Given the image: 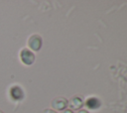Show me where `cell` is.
Instances as JSON below:
<instances>
[{
    "mask_svg": "<svg viewBox=\"0 0 127 113\" xmlns=\"http://www.w3.org/2000/svg\"><path fill=\"white\" fill-rule=\"evenodd\" d=\"M68 101L64 97H56L52 100V108H54L55 111H64L67 107Z\"/></svg>",
    "mask_w": 127,
    "mask_h": 113,
    "instance_id": "obj_4",
    "label": "cell"
},
{
    "mask_svg": "<svg viewBox=\"0 0 127 113\" xmlns=\"http://www.w3.org/2000/svg\"><path fill=\"white\" fill-rule=\"evenodd\" d=\"M42 45H43V40H42V37L40 35L34 34V35L30 36V38L28 39L29 50H31L33 53L40 51L42 48Z\"/></svg>",
    "mask_w": 127,
    "mask_h": 113,
    "instance_id": "obj_2",
    "label": "cell"
},
{
    "mask_svg": "<svg viewBox=\"0 0 127 113\" xmlns=\"http://www.w3.org/2000/svg\"><path fill=\"white\" fill-rule=\"evenodd\" d=\"M43 113H58V112L55 111L54 109H46V110H44Z\"/></svg>",
    "mask_w": 127,
    "mask_h": 113,
    "instance_id": "obj_7",
    "label": "cell"
},
{
    "mask_svg": "<svg viewBox=\"0 0 127 113\" xmlns=\"http://www.w3.org/2000/svg\"><path fill=\"white\" fill-rule=\"evenodd\" d=\"M9 95H10V98L12 100H14V101H21L25 97V93H24L23 88L21 86L17 85V84H15V85L10 87Z\"/></svg>",
    "mask_w": 127,
    "mask_h": 113,
    "instance_id": "obj_3",
    "label": "cell"
},
{
    "mask_svg": "<svg viewBox=\"0 0 127 113\" xmlns=\"http://www.w3.org/2000/svg\"><path fill=\"white\" fill-rule=\"evenodd\" d=\"M19 56H20V60L25 65H31V64H33L35 62V59H36L35 54L31 50H29L28 48H23L20 51Z\"/></svg>",
    "mask_w": 127,
    "mask_h": 113,
    "instance_id": "obj_1",
    "label": "cell"
},
{
    "mask_svg": "<svg viewBox=\"0 0 127 113\" xmlns=\"http://www.w3.org/2000/svg\"><path fill=\"white\" fill-rule=\"evenodd\" d=\"M83 104H84L83 99L80 96H74L69 100L67 106H69L70 110H80V108H82Z\"/></svg>",
    "mask_w": 127,
    "mask_h": 113,
    "instance_id": "obj_6",
    "label": "cell"
},
{
    "mask_svg": "<svg viewBox=\"0 0 127 113\" xmlns=\"http://www.w3.org/2000/svg\"><path fill=\"white\" fill-rule=\"evenodd\" d=\"M85 106L90 109V110H96L98 108H100L101 106V101L99 98L95 97V96H90L86 99L85 101Z\"/></svg>",
    "mask_w": 127,
    "mask_h": 113,
    "instance_id": "obj_5",
    "label": "cell"
},
{
    "mask_svg": "<svg viewBox=\"0 0 127 113\" xmlns=\"http://www.w3.org/2000/svg\"><path fill=\"white\" fill-rule=\"evenodd\" d=\"M0 113H4V112H2V111H1V110H0Z\"/></svg>",
    "mask_w": 127,
    "mask_h": 113,
    "instance_id": "obj_10",
    "label": "cell"
},
{
    "mask_svg": "<svg viewBox=\"0 0 127 113\" xmlns=\"http://www.w3.org/2000/svg\"><path fill=\"white\" fill-rule=\"evenodd\" d=\"M62 113H73V112H72V110H70V109H64Z\"/></svg>",
    "mask_w": 127,
    "mask_h": 113,
    "instance_id": "obj_8",
    "label": "cell"
},
{
    "mask_svg": "<svg viewBox=\"0 0 127 113\" xmlns=\"http://www.w3.org/2000/svg\"><path fill=\"white\" fill-rule=\"evenodd\" d=\"M76 113H88V111H86V110H84V109H80V110H78Z\"/></svg>",
    "mask_w": 127,
    "mask_h": 113,
    "instance_id": "obj_9",
    "label": "cell"
}]
</instances>
